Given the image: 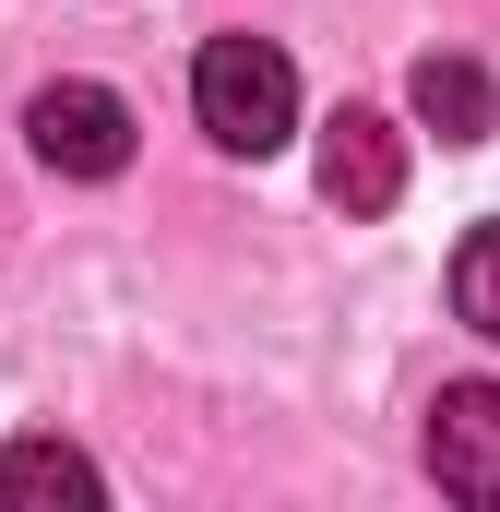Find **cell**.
<instances>
[{"label": "cell", "instance_id": "1", "mask_svg": "<svg viewBox=\"0 0 500 512\" xmlns=\"http://www.w3.org/2000/svg\"><path fill=\"white\" fill-rule=\"evenodd\" d=\"M191 120L215 131L227 155H286V131H298V60L274 48V36H203V60H191Z\"/></svg>", "mask_w": 500, "mask_h": 512}, {"label": "cell", "instance_id": "5", "mask_svg": "<svg viewBox=\"0 0 500 512\" xmlns=\"http://www.w3.org/2000/svg\"><path fill=\"white\" fill-rule=\"evenodd\" d=\"M0 501H12V512H96V501H108V477H96V453H72V441L36 429V441L0 453Z\"/></svg>", "mask_w": 500, "mask_h": 512}, {"label": "cell", "instance_id": "7", "mask_svg": "<svg viewBox=\"0 0 500 512\" xmlns=\"http://www.w3.org/2000/svg\"><path fill=\"white\" fill-rule=\"evenodd\" d=\"M453 310H465V322H477V334L500 346V215L477 227V239H465V251H453Z\"/></svg>", "mask_w": 500, "mask_h": 512}, {"label": "cell", "instance_id": "4", "mask_svg": "<svg viewBox=\"0 0 500 512\" xmlns=\"http://www.w3.org/2000/svg\"><path fill=\"white\" fill-rule=\"evenodd\" d=\"M429 477L453 501L500 512V382H441V405H429Z\"/></svg>", "mask_w": 500, "mask_h": 512}, {"label": "cell", "instance_id": "2", "mask_svg": "<svg viewBox=\"0 0 500 512\" xmlns=\"http://www.w3.org/2000/svg\"><path fill=\"white\" fill-rule=\"evenodd\" d=\"M24 143H36V167H60V179H120L131 167V96L120 84H36Z\"/></svg>", "mask_w": 500, "mask_h": 512}, {"label": "cell", "instance_id": "6", "mask_svg": "<svg viewBox=\"0 0 500 512\" xmlns=\"http://www.w3.org/2000/svg\"><path fill=\"white\" fill-rule=\"evenodd\" d=\"M405 96H417V120L441 131V143H489V120H500V84L465 48H429V60L405 72Z\"/></svg>", "mask_w": 500, "mask_h": 512}, {"label": "cell", "instance_id": "3", "mask_svg": "<svg viewBox=\"0 0 500 512\" xmlns=\"http://www.w3.org/2000/svg\"><path fill=\"white\" fill-rule=\"evenodd\" d=\"M322 203L334 215H393L405 203V131L381 108H334L322 120Z\"/></svg>", "mask_w": 500, "mask_h": 512}]
</instances>
